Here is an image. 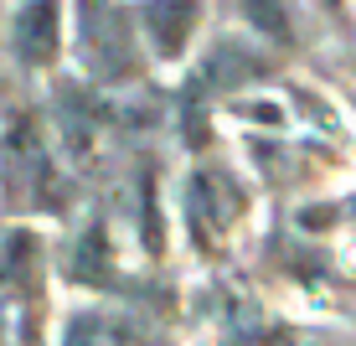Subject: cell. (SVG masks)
Returning <instances> with one entry per match:
<instances>
[{"label":"cell","instance_id":"obj_1","mask_svg":"<svg viewBox=\"0 0 356 346\" xmlns=\"http://www.w3.org/2000/svg\"><path fill=\"white\" fill-rule=\"evenodd\" d=\"M78 42H83V57H88L104 78L134 68L124 16H119L114 6H104V0H78Z\"/></svg>","mask_w":356,"mask_h":346},{"label":"cell","instance_id":"obj_2","mask_svg":"<svg viewBox=\"0 0 356 346\" xmlns=\"http://www.w3.org/2000/svg\"><path fill=\"white\" fill-rule=\"evenodd\" d=\"M16 52L31 68H47L57 57V0H26L16 16Z\"/></svg>","mask_w":356,"mask_h":346},{"label":"cell","instance_id":"obj_3","mask_svg":"<svg viewBox=\"0 0 356 346\" xmlns=\"http://www.w3.org/2000/svg\"><path fill=\"white\" fill-rule=\"evenodd\" d=\"M196 16H202L196 0H150V6H145V21H150V36H155V47H161V57L186 52V36L196 26Z\"/></svg>","mask_w":356,"mask_h":346},{"label":"cell","instance_id":"obj_4","mask_svg":"<svg viewBox=\"0 0 356 346\" xmlns=\"http://www.w3.org/2000/svg\"><path fill=\"white\" fill-rule=\"evenodd\" d=\"M264 63L259 57H243V47H217L212 57H207V68L196 72V83H207V88H238L243 78H259Z\"/></svg>","mask_w":356,"mask_h":346},{"label":"cell","instance_id":"obj_5","mask_svg":"<svg viewBox=\"0 0 356 346\" xmlns=\"http://www.w3.org/2000/svg\"><path fill=\"white\" fill-rule=\"evenodd\" d=\"M72 274H78V279H104L108 274V253H104V233H98V228L83 238L78 258H72Z\"/></svg>","mask_w":356,"mask_h":346},{"label":"cell","instance_id":"obj_6","mask_svg":"<svg viewBox=\"0 0 356 346\" xmlns=\"http://www.w3.org/2000/svg\"><path fill=\"white\" fill-rule=\"evenodd\" d=\"M248 16L259 21V26H268L274 36H284V31H289V26H284V16L274 10V0H248Z\"/></svg>","mask_w":356,"mask_h":346},{"label":"cell","instance_id":"obj_7","mask_svg":"<svg viewBox=\"0 0 356 346\" xmlns=\"http://www.w3.org/2000/svg\"><path fill=\"white\" fill-rule=\"evenodd\" d=\"M67 346H93V320H72V331H67Z\"/></svg>","mask_w":356,"mask_h":346},{"label":"cell","instance_id":"obj_8","mask_svg":"<svg viewBox=\"0 0 356 346\" xmlns=\"http://www.w3.org/2000/svg\"><path fill=\"white\" fill-rule=\"evenodd\" d=\"M227 346H289V331H274L268 341H227Z\"/></svg>","mask_w":356,"mask_h":346},{"label":"cell","instance_id":"obj_9","mask_svg":"<svg viewBox=\"0 0 356 346\" xmlns=\"http://www.w3.org/2000/svg\"><path fill=\"white\" fill-rule=\"evenodd\" d=\"M330 6H336V0H330Z\"/></svg>","mask_w":356,"mask_h":346}]
</instances>
